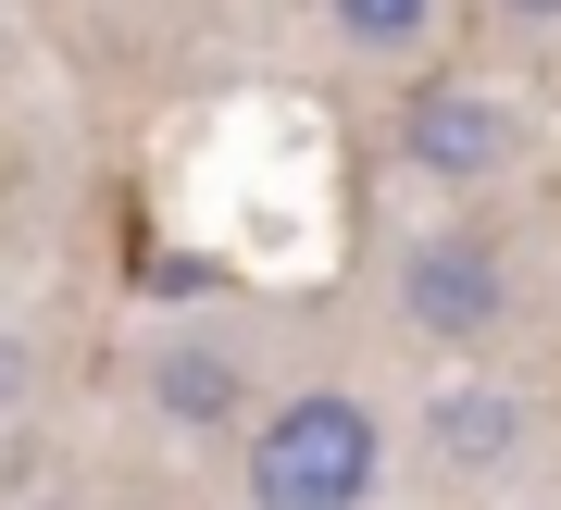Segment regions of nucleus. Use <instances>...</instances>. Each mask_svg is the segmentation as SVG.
Here are the masks:
<instances>
[{
	"mask_svg": "<svg viewBox=\"0 0 561 510\" xmlns=\"http://www.w3.org/2000/svg\"><path fill=\"white\" fill-rule=\"evenodd\" d=\"M387 424L350 386H300L250 424V510H375Z\"/></svg>",
	"mask_w": 561,
	"mask_h": 510,
	"instance_id": "1",
	"label": "nucleus"
},
{
	"mask_svg": "<svg viewBox=\"0 0 561 510\" xmlns=\"http://www.w3.org/2000/svg\"><path fill=\"white\" fill-rule=\"evenodd\" d=\"M524 312V262H512V236H486V224H437V236H412L400 250V324L424 336V349H500Z\"/></svg>",
	"mask_w": 561,
	"mask_h": 510,
	"instance_id": "2",
	"label": "nucleus"
},
{
	"mask_svg": "<svg viewBox=\"0 0 561 510\" xmlns=\"http://www.w3.org/2000/svg\"><path fill=\"white\" fill-rule=\"evenodd\" d=\"M524 113L486 76H424L412 100H400V162L424 187H461V199H486V187H512L524 175Z\"/></svg>",
	"mask_w": 561,
	"mask_h": 510,
	"instance_id": "3",
	"label": "nucleus"
},
{
	"mask_svg": "<svg viewBox=\"0 0 561 510\" xmlns=\"http://www.w3.org/2000/svg\"><path fill=\"white\" fill-rule=\"evenodd\" d=\"M412 449H424V473H437V486H512L524 449H537V412H524L512 386H486V373H449V386L424 398Z\"/></svg>",
	"mask_w": 561,
	"mask_h": 510,
	"instance_id": "4",
	"label": "nucleus"
},
{
	"mask_svg": "<svg viewBox=\"0 0 561 510\" xmlns=\"http://www.w3.org/2000/svg\"><path fill=\"white\" fill-rule=\"evenodd\" d=\"M150 412L187 424V436H225V424L250 412L238 349H213V336H162V349H150Z\"/></svg>",
	"mask_w": 561,
	"mask_h": 510,
	"instance_id": "5",
	"label": "nucleus"
},
{
	"mask_svg": "<svg viewBox=\"0 0 561 510\" xmlns=\"http://www.w3.org/2000/svg\"><path fill=\"white\" fill-rule=\"evenodd\" d=\"M324 25H337L350 50H375V62H400L437 38V0H324Z\"/></svg>",
	"mask_w": 561,
	"mask_h": 510,
	"instance_id": "6",
	"label": "nucleus"
},
{
	"mask_svg": "<svg viewBox=\"0 0 561 510\" xmlns=\"http://www.w3.org/2000/svg\"><path fill=\"white\" fill-rule=\"evenodd\" d=\"M486 13H512V25H561V0H486Z\"/></svg>",
	"mask_w": 561,
	"mask_h": 510,
	"instance_id": "7",
	"label": "nucleus"
},
{
	"mask_svg": "<svg viewBox=\"0 0 561 510\" xmlns=\"http://www.w3.org/2000/svg\"><path fill=\"white\" fill-rule=\"evenodd\" d=\"M13 386H25V361H13V349H0V398H13Z\"/></svg>",
	"mask_w": 561,
	"mask_h": 510,
	"instance_id": "8",
	"label": "nucleus"
}]
</instances>
